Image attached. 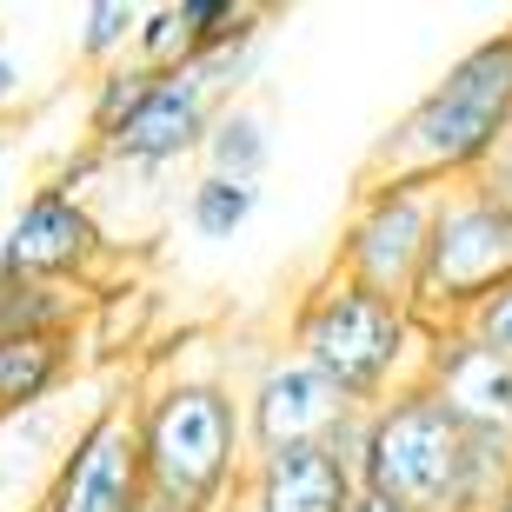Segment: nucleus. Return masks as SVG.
Returning a JSON list of instances; mask_svg holds the SVG:
<instances>
[{
	"mask_svg": "<svg viewBox=\"0 0 512 512\" xmlns=\"http://www.w3.org/2000/svg\"><path fill=\"white\" fill-rule=\"evenodd\" d=\"M512 133V27L473 40L426 94L380 133L366 160V180H406V187H466L486 180Z\"/></svg>",
	"mask_w": 512,
	"mask_h": 512,
	"instance_id": "2",
	"label": "nucleus"
},
{
	"mask_svg": "<svg viewBox=\"0 0 512 512\" xmlns=\"http://www.w3.org/2000/svg\"><path fill=\"white\" fill-rule=\"evenodd\" d=\"M7 153H14V127L0 120V167H7Z\"/></svg>",
	"mask_w": 512,
	"mask_h": 512,
	"instance_id": "26",
	"label": "nucleus"
},
{
	"mask_svg": "<svg viewBox=\"0 0 512 512\" xmlns=\"http://www.w3.org/2000/svg\"><path fill=\"white\" fill-rule=\"evenodd\" d=\"M353 512H399V506H393V499H380V493H360V499H353Z\"/></svg>",
	"mask_w": 512,
	"mask_h": 512,
	"instance_id": "25",
	"label": "nucleus"
},
{
	"mask_svg": "<svg viewBox=\"0 0 512 512\" xmlns=\"http://www.w3.org/2000/svg\"><path fill=\"white\" fill-rule=\"evenodd\" d=\"M193 54H200V40L187 34L180 7H147L140 14V34H133V60L140 67H153V74H187Z\"/></svg>",
	"mask_w": 512,
	"mask_h": 512,
	"instance_id": "21",
	"label": "nucleus"
},
{
	"mask_svg": "<svg viewBox=\"0 0 512 512\" xmlns=\"http://www.w3.org/2000/svg\"><path fill=\"white\" fill-rule=\"evenodd\" d=\"M233 512H247V506H233Z\"/></svg>",
	"mask_w": 512,
	"mask_h": 512,
	"instance_id": "27",
	"label": "nucleus"
},
{
	"mask_svg": "<svg viewBox=\"0 0 512 512\" xmlns=\"http://www.w3.org/2000/svg\"><path fill=\"white\" fill-rule=\"evenodd\" d=\"M240 406H247V439H253V459L266 453H286V446H326L333 426L360 406H346V393L326 380L320 366H306L293 346L266 353L253 366V380L240 386Z\"/></svg>",
	"mask_w": 512,
	"mask_h": 512,
	"instance_id": "8",
	"label": "nucleus"
},
{
	"mask_svg": "<svg viewBox=\"0 0 512 512\" xmlns=\"http://www.w3.org/2000/svg\"><path fill=\"white\" fill-rule=\"evenodd\" d=\"M266 7H247V20H240V27H233L227 40H213L207 54L193 60L187 74L200 80V87H207L213 100H220V107H227V100H247V87H253V74H260V47H266Z\"/></svg>",
	"mask_w": 512,
	"mask_h": 512,
	"instance_id": "17",
	"label": "nucleus"
},
{
	"mask_svg": "<svg viewBox=\"0 0 512 512\" xmlns=\"http://www.w3.org/2000/svg\"><path fill=\"white\" fill-rule=\"evenodd\" d=\"M80 419L87 413H74L67 393L47 399V406H27V413L0 419V506H14V512L40 506V493L54 486L60 459H67V446H74V433H80Z\"/></svg>",
	"mask_w": 512,
	"mask_h": 512,
	"instance_id": "12",
	"label": "nucleus"
},
{
	"mask_svg": "<svg viewBox=\"0 0 512 512\" xmlns=\"http://www.w3.org/2000/svg\"><path fill=\"white\" fill-rule=\"evenodd\" d=\"M133 439L147 473V512H233L253 473L247 406L227 373L173 366L140 386Z\"/></svg>",
	"mask_w": 512,
	"mask_h": 512,
	"instance_id": "1",
	"label": "nucleus"
},
{
	"mask_svg": "<svg viewBox=\"0 0 512 512\" xmlns=\"http://www.w3.org/2000/svg\"><path fill=\"white\" fill-rule=\"evenodd\" d=\"M160 87V74L153 67H140V60H120V67H107V74H94V100H87V140H107V133L120 127V120L140 107V100Z\"/></svg>",
	"mask_w": 512,
	"mask_h": 512,
	"instance_id": "20",
	"label": "nucleus"
},
{
	"mask_svg": "<svg viewBox=\"0 0 512 512\" xmlns=\"http://www.w3.org/2000/svg\"><path fill=\"white\" fill-rule=\"evenodd\" d=\"M433 220H439V193L433 187H406V180H360L346 227L326 253V273L386 293V300L413 306L419 273H426V247H433Z\"/></svg>",
	"mask_w": 512,
	"mask_h": 512,
	"instance_id": "6",
	"label": "nucleus"
},
{
	"mask_svg": "<svg viewBox=\"0 0 512 512\" xmlns=\"http://www.w3.org/2000/svg\"><path fill=\"white\" fill-rule=\"evenodd\" d=\"M140 14L147 7H133V0H87L80 7V34H74V54L87 67H120L133 54V34H140Z\"/></svg>",
	"mask_w": 512,
	"mask_h": 512,
	"instance_id": "19",
	"label": "nucleus"
},
{
	"mask_svg": "<svg viewBox=\"0 0 512 512\" xmlns=\"http://www.w3.org/2000/svg\"><path fill=\"white\" fill-rule=\"evenodd\" d=\"M80 306H87V286L0 273V333H74Z\"/></svg>",
	"mask_w": 512,
	"mask_h": 512,
	"instance_id": "16",
	"label": "nucleus"
},
{
	"mask_svg": "<svg viewBox=\"0 0 512 512\" xmlns=\"http://www.w3.org/2000/svg\"><path fill=\"white\" fill-rule=\"evenodd\" d=\"M266 160H273V120L253 107V100H227L213 114L207 140H200V173H220V180H247L260 187Z\"/></svg>",
	"mask_w": 512,
	"mask_h": 512,
	"instance_id": "15",
	"label": "nucleus"
},
{
	"mask_svg": "<svg viewBox=\"0 0 512 512\" xmlns=\"http://www.w3.org/2000/svg\"><path fill=\"white\" fill-rule=\"evenodd\" d=\"M100 253H107L100 213L60 187H34L0 233V273H34V280L94 286Z\"/></svg>",
	"mask_w": 512,
	"mask_h": 512,
	"instance_id": "9",
	"label": "nucleus"
},
{
	"mask_svg": "<svg viewBox=\"0 0 512 512\" xmlns=\"http://www.w3.org/2000/svg\"><path fill=\"white\" fill-rule=\"evenodd\" d=\"M506 280H512V200L493 193L486 180L446 187L433 220V247H426V273H419V293H413V320L426 333H453Z\"/></svg>",
	"mask_w": 512,
	"mask_h": 512,
	"instance_id": "5",
	"label": "nucleus"
},
{
	"mask_svg": "<svg viewBox=\"0 0 512 512\" xmlns=\"http://www.w3.org/2000/svg\"><path fill=\"white\" fill-rule=\"evenodd\" d=\"M426 386L446 399V413L473 439H493L512 453V360L486 353L466 333H433V360H426Z\"/></svg>",
	"mask_w": 512,
	"mask_h": 512,
	"instance_id": "11",
	"label": "nucleus"
},
{
	"mask_svg": "<svg viewBox=\"0 0 512 512\" xmlns=\"http://www.w3.org/2000/svg\"><path fill=\"white\" fill-rule=\"evenodd\" d=\"M34 512H147V473H140V439H133V399L87 406L74 446L60 459L54 486Z\"/></svg>",
	"mask_w": 512,
	"mask_h": 512,
	"instance_id": "7",
	"label": "nucleus"
},
{
	"mask_svg": "<svg viewBox=\"0 0 512 512\" xmlns=\"http://www.w3.org/2000/svg\"><path fill=\"white\" fill-rule=\"evenodd\" d=\"M486 187H493V193H506V200H512V133H506V147H499L493 173H486Z\"/></svg>",
	"mask_w": 512,
	"mask_h": 512,
	"instance_id": "24",
	"label": "nucleus"
},
{
	"mask_svg": "<svg viewBox=\"0 0 512 512\" xmlns=\"http://www.w3.org/2000/svg\"><path fill=\"white\" fill-rule=\"evenodd\" d=\"M253 213H260V187H247V180L200 173V180L187 187V227L200 233V240H233Z\"/></svg>",
	"mask_w": 512,
	"mask_h": 512,
	"instance_id": "18",
	"label": "nucleus"
},
{
	"mask_svg": "<svg viewBox=\"0 0 512 512\" xmlns=\"http://www.w3.org/2000/svg\"><path fill=\"white\" fill-rule=\"evenodd\" d=\"M353 479L360 493L393 499L399 512H486L512 486V453L473 439L433 386H413L366 413Z\"/></svg>",
	"mask_w": 512,
	"mask_h": 512,
	"instance_id": "3",
	"label": "nucleus"
},
{
	"mask_svg": "<svg viewBox=\"0 0 512 512\" xmlns=\"http://www.w3.org/2000/svg\"><path fill=\"white\" fill-rule=\"evenodd\" d=\"M353 499H360V479H353L346 459H333L326 446H286V453L253 459L240 506L247 512H353Z\"/></svg>",
	"mask_w": 512,
	"mask_h": 512,
	"instance_id": "13",
	"label": "nucleus"
},
{
	"mask_svg": "<svg viewBox=\"0 0 512 512\" xmlns=\"http://www.w3.org/2000/svg\"><path fill=\"white\" fill-rule=\"evenodd\" d=\"M459 333H466L473 346H486V353H506V360H512V280L499 286L493 300H479Z\"/></svg>",
	"mask_w": 512,
	"mask_h": 512,
	"instance_id": "22",
	"label": "nucleus"
},
{
	"mask_svg": "<svg viewBox=\"0 0 512 512\" xmlns=\"http://www.w3.org/2000/svg\"><path fill=\"white\" fill-rule=\"evenodd\" d=\"M20 100V60H14V47H7V20H0V114Z\"/></svg>",
	"mask_w": 512,
	"mask_h": 512,
	"instance_id": "23",
	"label": "nucleus"
},
{
	"mask_svg": "<svg viewBox=\"0 0 512 512\" xmlns=\"http://www.w3.org/2000/svg\"><path fill=\"white\" fill-rule=\"evenodd\" d=\"M286 346L306 366H320L346 393V406H360V413L386 406L393 393L426 386V360H433V333L413 320V306L366 293V286L340 280V273H320L293 300Z\"/></svg>",
	"mask_w": 512,
	"mask_h": 512,
	"instance_id": "4",
	"label": "nucleus"
},
{
	"mask_svg": "<svg viewBox=\"0 0 512 512\" xmlns=\"http://www.w3.org/2000/svg\"><path fill=\"white\" fill-rule=\"evenodd\" d=\"M213 114H220V100L193 74H160V87H153L107 140H94V147L114 173H167V167H180V160L200 153Z\"/></svg>",
	"mask_w": 512,
	"mask_h": 512,
	"instance_id": "10",
	"label": "nucleus"
},
{
	"mask_svg": "<svg viewBox=\"0 0 512 512\" xmlns=\"http://www.w3.org/2000/svg\"><path fill=\"white\" fill-rule=\"evenodd\" d=\"M80 366L74 333H0V419L67 393Z\"/></svg>",
	"mask_w": 512,
	"mask_h": 512,
	"instance_id": "14",
	"label": "nucleus"
}]
</instances>
